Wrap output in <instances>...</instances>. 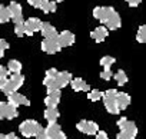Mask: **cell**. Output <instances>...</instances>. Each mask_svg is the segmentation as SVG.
<instances>
[{"instance_id":"6da1fadb","label":"cell","mask_w":146,"mask_h":139,"mask_svg":"<svg viewBox=\"0 0 146 139\" xmlns=\"http://www.w3.org/2000/svg\"><path fill=\"white\" fill-rule=\"evenodd\" d=\"M93 16L100 23L106 25L108 29H110V30H116V29L120 27V17L113 7L98 6V7L93 9Z\"/></svg>"},{"instance_id":"7a4b0ae2","label":"cell","mask_w":146,"mask_h":139,"mask_svg":"<svg viewBox=\"0 0 146 139\" xmlns=\"http://www.w3.org/2000/svg\"><path fill=\"white\" fill-rule=\"evenodd\" d=\"M117 126L120 128V132L117 133V139H135L137 135V128L135 125V122L126 119V118H120L117 120Z\"/></svg>"},{"instance_id":"3957f363","label":"cell","mask_w":146,"mask_h":139,"mask_svg":"<svg viewBox=\"0 0 146 139\" xmlns=\"http://www.w3.org/2000/svg\"><path fill=\"white\" fill-rule=\"evenodd\" d=\"M19 129H20V133L26 138H35L37 133L43 132L42 125L37 120H33V119H27V120L22 122Z\"/></svg>"},{"instance_id":"277c9868","label":"cell","mask_w":146,"mask_h":139,"mask_svg":"<svg viewBox=\"0 0 146 139\" xmlns=\"http://www.w3.org/2000/svg\"><path fill=\"white\" fill-rule=\"evenodd\" d=\"M116 93H117V90L109 89V90H106V92L102 95L105 108H106V110H108L109 113H112V115H117V113L120 112L119 108H117V103H116Z\"/></svg>"},{"instance_id":"5b68a950","label":"cell","mask_w":146,"mask_h":139,"mask_svg":"<svg viewBox=\"0 0 146 139\" xmlns=\"http://www.w3.org/2000/svg\"><path fill=\"white\" fill-rule=\"evenodd\" d=\"M23 82H25V76L20 75V73H15L10 79H6V83L3 85L2 90H3L5 95H10V93L16 92L23 85Z\"/></svg>"},{"instance_id":"8992f818","label":"cell","mask_w":146,"mask_h":139,"mask_svg":"<svg viewBox=\"0 0 146 139\" xmlns=\"http://www.w3.org/2000/svg\"><path fill=\"white\" fill-rule=\"evenodd\" d=\"M43 132L49 139H66V135L62 132L60 125H57L56 122H49L47 128L43 129Z\"/></svg>"},{"instance_id":"52a82bcc","label":"cell","mask_w":146,"mask_h":139,"mask_svg":"<svg viewBox=\"0 0 146 139\" xmlns=\"http://www.w3.org/2000/svg\"><path fill=\"white\" fill-rule=\"evenodd\" d=\"M17 116V108L9 102H0V119H15Z\"/></svg>"},{"instance_id":"ba28073f","label":"cell","mask_w":146,"mask_h":139,"mask_svg":"<svg viewBox=\"0 0 146 139\" xmlns=\"http://www.w3.org/2000/svg\"><path fill=\"white\" fill-rule=\"evenodd\" d=\"M42 49L43 52L49 53V55H54L57 52H60V45L57 42V37H47L42 42Z\"/></svg>"},{"instance_id":"9c48e42d","label":"cell","mask_w":146,"mask_h":139,"mask_svg":"<svg viewBox=\"0 0 146 139\" xmlns=\"http://www.w3.org/2000/svg\"><path fill=\"white\" fill-rule=\"evenodd\" d=\"M78 130H80L82 133H86V135H96V132L99 130V126L96 122L93 120H80L78 125H76Z\"/></svg>"},{"instance_id":"30bf717a","label":"cell","mask_w":146,"mask_h":139,"mask_svg":"<svg viewBox=\"0 0 146 139\" xmlns=\"http://www.w3.org/2000/svg\"><path fill=\"white\" fill-rule=\"evenodd\" d=\"M70 80H72V75L69 72H57V75L54 76V80H53V85H52L50 89H62L67 83H70Z\"/></svg>"},{"instance_id":"8fae6325","label":"cell","mask_w":146,"mask_h":139,"mask_svg":"<svg viewBox=\"0 0 146 139\" xmlns=\"http://www.w3.org/2000/svg\"><path fill=\"white\" fill-rule=\"evenodd\" d=\"M23 25H25V35L33 36L36 32L40 30L42 22H40L37 17H30V19H27L26 22H23Z\"/></svg>"},{"instance_id":"7c38bea8","label":"cell","mask_w":146,"mask_h":139,"mask_svg":"<svg viewBox=\"0 0 146 139\" xmlns=\"http://www.w3.org/2000/svg\"><path fill=\"white\" fill-rule=\"evenodd\" d=\"M60 102V89H47V96L44 99V105L47 108H56Z\"/></svg>"},{"instance_id":"4fadbf2b","label":"cell","mask_w":146,"mask_h":139,"mask_svg":"<svg viewBox=\"0 0 146 139\" xmlns=\"http://www.w3.org/2000/svg\"><path fill=\"white\" fill-rule=\"evenodd\" d=\"M9 13H10V20L15 23H22L23 22V15H22V6L16 2H12L9 5Z\"/></svg>"},{"instance_id":"5bb4252c","label":"cell","mask_w":146,"mask_h":139,"mask_svg":"<svg viewBox=\"0 0 146 139\" xmlns=\"http://www.w3.org/2000/svg\"><path fill=\"white\" fill-rule=\"evenodd\" d=\"M57 42L60 45V47H67L75 43V35L69 30H63L60 35H57Z\"/></svg>"},{"instance_id":"9a60e30c","label":"cell","mask_w":146,"mask_h":139,"mask_svg":"<svg viewBox=\"0 0 146 139\" xmlns=\"http://www.w3.org/2000/svg\"><path fill=\"white\" fill-rule=\"evenodd\" d=\"M7 96H9V103L13 105L15 108H17V106H20V105H23V106H29V105H30L29 99H27L26 96L17 93V92H13V93H10V95H7Z\"/></svg>"},{"instance_id":"2e32d148","label":"cell","mask_w":146,"mask_h":139,"mask_svg":"<svg viewBox=\"0 0 146 139\" xmlns=\"http://www.w3.org/2000/svg\"><path fill=\"white\" fill-rule=\"evenodd\" d=\"M40 32H42V36L44 39H47V37H57V35H59L57 30L50 23H47V22H44V23L40 25Z\"/></svg>"},{"instance_id":"e0dca14e","label":"cell","mask_w":146,"mask_h":139,"mask_svg":"<svg viewBox=\"0 0 146 139\" xmlns=\"http://www.w3.org/2000/svg\"><path fill=\"white\" fill-rule=\"evenodd\" d=\"M116 103H117L119 110H125V109L130 105V96H129L127 93L117 92V93H116Z\"/></svg>"},{"instance_id":"ac0fdd59","label":"cell","mask_w":146,"mask_h":139,"mask_svg":"<svg viewBox=\"0 0 146 139\" xmlns=\"http://www.w3.org/2000/svg\"><path fill=\"white\" fill-rule=\"evenodd\" d=\"M70 85H72V89L75 92H89V85L82 79V78H75L70 80Z\"/></svg>"},{"instance_id":"d6986e66","label":"cell","mask_w":146,"mask_h":139,"mask_svg":"<svg viewBox=\"0 0 146 139\" xmlns=\"http://www.w3.org/2000/svg\"><path fill=\"white\" fill-rule=\"evenodd\" d=\"M90 36H92V39H93L95 42L100 43V42H103V40L106 39V36H108V29H106L105 26H99V27H96V29L90 33Z\"/></svg>"},{"instance_id":"ffe728a7","label":"cell","mask_w":146,"mask_h":139,"mask_svg":"<svg viewBox=\"0 0 146 139\" xmlns=\"http://www.w3.org/2000/svg\"><path fill=\"white\" fill-rule=\"evenodd\" d=\"M59 116H60V113H59L57 108H47L44 110V118L47 122H56L59 119Z\"/></svg>"},{"instance_id":"44dd1931","label":"cell","mask_w":146,"mask_h":139,"mask_svg":"<svg viewBox=\"0 0 146 139\" xmlns=\"http://www.w3.org/2000/svg\"><path fill=\"white\" fill-rule=\"evenodd\" d=\"M22 70V63L19 60H10L9 65H7V72L15 75V73H20Z\"/></svg>"},{"instance_id":"7402d4cb","label":"cell","mask_w":146,"mask_h":139,"mask_svg":"<svg viewBox=\"0 0 146 139\" xmlns=\"http://www.w3.org/2000/svg\"><path fill=\"white\" fill-rule=\"evenodd\" d=\"M10 20V13L9 9L3 5H0V23H6Z\"/></svg>"},{"instance_id":"603a6c76","label":"cell","mask_w":146,"mask_h":139,"mask_svg":"<svg viewBox=\"0 0 146 139\" xmlns=\"http://www.w3.org/2000/svg\"><path fill=\"white\" fill-rule=\"evenodd\" d=\"M40 10H43V13H53L56 12V3L54 2H44L42 6H40Z\"/></svg>"},{"instance_id":"cb8c5ba5","label":"cell","mask_w":146,"mask_h":139,"mask_svg":"<svg viewBox=\"0 0 146 139\" xmlns=\"http://www.w3.org/2000/svg\"><path fill=\"white\" fill-rule=\"evenodd\" d=\"M115 80L119 86H123L126 82H127V75L123 72V70H119L116 75H115Z\"/></svg>"},{"instance_id":"d4e9b609","label":"cell","mask_w":146,"mask_h":139,"mask_svg":"<svg viewBox=\"0 0 146 139\" xmlns=\"http://www.w3.org/2000/svg\"><path fill=\"white\" fill-rule=\"evenodd\" d=\"M102 92L100 90H98V89H93V90H90L89 93H88V98H89V100H92V102H96V100H100L102 99Z\"/></svg>"},{"instance_id":"484cf974","label":"cell","mask_w":146,"mask_h":139,"mask_svg":"<svg viewBox=\"0 0 146 139\" xmlns=\"http://www.w3.org/2000/svg\"><path fill=\"white\" fill-rule=\"evenodd\" d=\"M136 39L139 43H145L146 42V26H140L136 35Z\"/></svg>"},{"instance_id":"4316f807","label":"cell","mask_w":146,"mask_h":139,"mask_svg":"<svg viewBox=\"0 0 146 139\" xmlns=\"http://www.w3.org/2000/svg\"><path fill=\"white\" fill-rule=\"evenodd\" d=\"M113 63H115V57H112V56H105L100 59V65L103 67H110Z\"/></svg>"},{"instance_id":"83f0119b","label":"cell","mask_w":146,"mask_h":139,"mask_svg":"<svg viewBox=\"0 0 146 139\" xmlns=\"http://www.w3.org/2000/svg\"><path fill=\"white\" fill-rule=\"evenodd\" d=\"M15 33L19 37L25 36V25H23V22L22 23H15Z\"/></svg>"},{"instance_id":"f1b7e54d","label":"cell","mask_w":146,"mask_h":139,"mask_svg":"<svg viewBox=\"0 0 146 139\" xmlns=\"http://www.w3.org/2000/svg\"><path fill=\"white\" fill-rule=\"evenodd\" d=\"M100 78L105 79V80H110L112 79V70H110V67H105L103 70L100 72Z\"/></svg>"},{"instance_id":"f546056e","label":"cell","mask_w":146,"mask_h":139,"mask_svg":"<svg viewBox=\"0 0 146 139\" xmlns=\"http://www.w3.org/2000/svg\"><path fill=\"white\" fill-rule=\"evenodd\" d=\"M7 47H9V43H7L6 40H3V39H0V59L5 56V50H6Z\"/></svg>"},{"instance_id":"4dcf8cb0","label":"cell","mask_w":146,"mask_h":139,"mask_svg":"<svg viewBox=\"0 0 146 139\" xmlns=\"http://www.w3.org/2000/svg\"><path fill=\"white\" fill-rule=\"evenodd\" d=\"M27 2H29L30 6H33V7H36V9H40V6H42L44 2H49V0H27Z\"/></svg>"},{"instance_id":"1f68e13d","label":"cell","mask_w":146,"mask_h":139,"mask_svg":"<svg viewBox=\"0 0 146 139\" xmlns=\"http://www.w3.org/2000/svg\"><path fill=\"white\" fill-rule=\"evenodd\" d=\"M96 139H109V138H108V133L105 130H98L96 132Z\"/></svg>"},{"instance_id":"d6a6232c","label":"cell","mask_w":146,"mask_h":139,"mask_svg":"<svg viewBox=\"0 0 146 139\" xmlns=\"http://www.w3.org/2000/svg\"><path fill=\"white\" fill-rule=\"evenodd\" d=\"M126 2H127V5H129L130 7H136V6L140 5L142 0H126Z\"/></svg>"},{"instance_id":"836d02e7","label":"cell","mask_w":146,"mask_h":139,"mask_svg":"<svg viewBox=\"0 0 146 139\" xmlns=\"http://www.w3.org/2000/svg\"><path fill=\"white\" fill-rule=\"evenodd\" d=\"M9 72H7V69L5 66H0V78H7Z\"/></svg>"},{"instance_id":"e575fe53","label":"cell","mask_w":146,"mask_h":139,"mask_svg":"<svg viewBox=\"0 0 146 139\" xmlns=\"http://www.w3.org/2000/svg\"><path fill=\"white\" fill-rule=\"evenodd\" d=\"M35 139H49V138L44 135V132H40V133H37V135L35 136Z\"/></svg>"},{"instance_id":"d590c367","label":"cell","mask_w":146,"mask_h":139,"mask_svg":"<svg viewBox=\"0 0 146 139\" xmlns=\"http://www.w3.org/2000/svg\"><path fill=\"white\" fill-rule=\"evenodd\" d=\"M6 139H19V136H17L16 133H13V132H10L9 135H6Z\"/></svg>"},{"instance_id":"8d00e7d4","label":"cell","mask_w":146,"mask_h":139,"mask_svg":"<svg viewBox=\"0 0 146 139\" xmlns=\"http://www.w3.org/2000/svg\"><path fill=\"white\" fill-rule=\"evenodd\" d=\"M6 79H7V78H0V89H2L3 85L6 83Z\"/></svg>"},{"instance_id":"74e56055","label":"cell","mask_w":146,"mask_h":139,"mask_svg":"<svg viewBox=\"0 0 146 139\" xmlns=\"http://www.w3.org/2000/svg\"><path fill=\"white\" fill-rule=\"evenodd\" d=\"M0 139H6V135H2V133H0Z\"/></svg>"},{"instance_id":"f35d334b","label":"cell","mask_w":146,"mask_h":139,"mask_svg":"<svg viewBox=\"0 0 146 139\" xmlns=\"http://www.w3.org/2000/svg\"><path fill=\"white\" fill-rule=\"evenodd\" d=\"M54 2H63V0H54Z\"/></svg>"}]
</instances>
